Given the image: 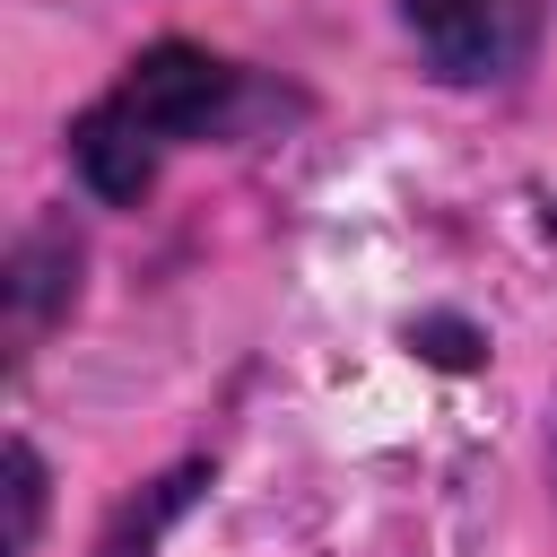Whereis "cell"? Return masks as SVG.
Wrapping results in <instances>:
<instances>
[{"label":"cell","instance_id":"5b68a950","mask_svg":"<svg viewBox=\"0 0 557 557\" xmlns=\"http://www.w3.org/2000/svg\"><path fill=\"white\" fill-rule=\"evenodd\" d=\"M35 522H44V461L26 444H9V557L35 548Z\"/></svg>","mask_w":557,"mask_h":557},{"label":"cell","instance_id":"7a4b0ae2","mask_svg":"<svg viewBox=\"0 0 557 557\" xmlns=\"http://www.w3.org/2000/svg\"><path fill=\"white\" fill-rule=\"evenodd\" d=\"M400 17L453 87H496L540 52V0H400Z\"/></svg>","mask_w":557,"mask_h":557},{"label":"cell","instance_id":"3957f363","mask_svg":"<svg viewBox=\"0 0 557 557\" xmlns=\"http://www.w3.org/2000/svg\"><path fill=\"white\" fill-rule=\"evenodd\" d=\"M78 305V235H61V226H35L17 252H9V339L26 348L52 313H70Z\"/></svg>","mask_w":557,"mask_h":557},{"label":"cell","instance_id":"277c9868","mask_svg":"<svg viewBox=\"0 0 557 557\" xmlns=\"http://www.w3.org/2000/svg\"><path fill=\"white\" fill-rule=\"evenodd\" d=\"M209 487V470L200 461H183V470H165V479H148L113 522H104V540H96V557H157V540H165V522L191 505Z\"/></svg>","mask_w":557,"mask_h":557},{"label":"cell","instance_id":"6da1fadb","mask_svg":"<svg viewBox=\"0 0 557 557\" xmlns=\"http://www.w3.org/2000/svg\"><path fill=\"white\" fill-rule=\"evenodd\" d=\"M235 104H244V70L218 61L209 44L165 35V44H148V52L70 122L78 183H87L96 200L131 209V200H148L157 165H165L174 148H191V139H218V131L235 122Z\"/></svg>","mask_w":557,"mask_h":557}]
</instances>
